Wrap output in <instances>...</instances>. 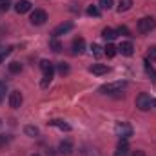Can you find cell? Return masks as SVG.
<instances>
[{
	"mask_svg": "<svg viewBox=\"0 0 156 156\" xmlns=\"http://www.w3.org/2000/svg\"><path fill=\"white\" fill-rule=\"evenodd\" d=\"M5 91H7V89H5V83H4V82L0 80V102H2L4 98H5Z\"/></svg>",
	"mask_w": 156,
	"mask_h": 156,
	"instance_id": "cell-27",
	"label": "cell"
},
{
	"mask_svg": "<svg viewBox=\"0 0 156 156\" xmlns=\"http://www.w3.org/2000/svg\"><path fill=\"white\" fill-rule=\"evenodd\" d=\"M11 49H13V47H7V49H5V51H2V53H0V64H2V62H4V60H5V56H7V55H9V53H11Z\"/></svg>",
	"mask_w": 156,
	"mask_h": 156,
	"instance_id": "cell-28",
	"label": "cell"
},
{
	"mask_svg": "<svg viewBox=\"0 0 156 156\" xmlns=\"http://www.w3.org/2000/svg\"><path fill=\"white\" fill-rule=\"evenodd\" d=\"M22 71V64H18V62H11L9 64V73H20Z\"/></svg>",
	"mask_w": 156,
	"mask_h": 156,
	"instance_id": "cell-22",
	"label": "cell"
},
{
	"mask_svg": "<svg viewBox=\"0 0 156 156\" xmlns=\"http://www.w3.org/2000/svg\"><path fill=\"white\" fill-rule=\"evenodd\" d=\"M87 15H89V16H98V15H100V9H98L96 5H89V7H87Z\"/></svg>",
	"mask_w": 156,
	"mask_h": 156,
	"instance_id": "cell-23",
	"label": "cell"
},
{
	"mask_svg": "<svg viewBox=\"0 0 156 156\" xmlns=\"http://www.w3.org/2000/svg\"><path fill=\"white\" fill-rule=\"evenodd\" d=\"M83 49H85V40L82 38V37H78V38L73 40V44H71V51H73V55H80V53H83Z\"/></svg>",
	"mask_w": 156,
	"mask_h": 156,
	"instance_id": "cell-9",
	"label": "cell"
},
{
	"mask_svg": "<svg viewBox=\"0 0 156 156\" xmlns=\"http://www.w3.org/2000/svg\"><path fill=\"white\" fill-rule=\"evenodd\" d=\"M116 33H120V35H127V37H131V33H129V29H127V27H125V26H122V27H120V29H118Z\"/></svg>",
	"mask_w": 156,
	"mask_h": 156,
	"instance_id": "cell-29",
	"label": "cell"
},
{
	"mask_svg": "<svg viewBox=\"0 0 156 156\" xmlns=\"http://www.w3.org/2000/svg\"><path fill=\"white\" fill-rule=\"evenodd\" d=\"M33 156H40V154H33Z\"/></svg>",
	"mask_w": 156,
	"mask_h": 156,
	"instance_id": "cell-35",
	"label": "cell"
},
{
	"mask_svg": "<svg viewBox=\"0 0 156 156\" xmlns=\"http://www.w3.org/2000/svg\"><path fill=\"white\" fill-rule=\"evenodd\" d=\"M133 156H145V153H144V151H134Z\"/></svg>",
	"mask_w": 156,
	"mask_h": 156,
	"instance_id": "cell-33",
	"label": "cell"
},
{
	"mask_svg": "<svg viewBox=\"0 0 156 156\" xmlns=\"http://www.w3.org/2000/svg\"><path fill=\"white\" fill-rule=\"evenodd\" d=\"M91 49H93V55H94L96 58H100V56L104 55V51H102V47H100V45H96V44H93V47H91Z\"/></svg>",
	"mask_w": 156,
	"mask_h": 156,
	"instance_id": "cell-24",
	"label": "cell"
},
{
	"mask_svg": "<svg viewBox=\"0 0 156 156\" xmlns=\"http://www.w3.org/2000/svg\"><path fill=\"white\" fill-rule=\"evenodd\" d=\"M22 102H24V96H22L20 91H11V93H9V107L18 109V107L22 105Z\"/></svg>",
	"mask_w": 156,
	"mask_h": 156,
	"instance_id": "cell-8",
	"label": "cell"
},
{
	"mask_svg": "<svg viewBox=\"0 0 156 156\" xmlns=\"http://www.w3.org/2000/svg\"><path fill=\"white\" fill-rule=\"evenodd\" d=\"M115 133H116V136L120 140H127V138L133 136V127L129 123H125V122H118L115 125Z\"/></svg>",
	"mask_w": 156,
	"mask_h": 156,
	"instance_id": "cell-2",
	"label": "cell"
},
{
	"mask_svg": "<svg viewBox=\"0 0 156 156\" xmlns=\"http://www.w3.org/2000/svg\"><path fill=\"white\" fill-rule=\"evenodd\" d=\"M118 51H120L123 56H131V55L134 53V47H133V44H131V42H122V44H120V47H118Z\"/></svg>",
	"mask_w": 156,
	"mask_h": 156,
	"instance_id": "cell-12",
	"label": "cell"
},
{
	"mask_svg": "<svg viewBox=\"0 0 156 156\" xmlns=\"http://www.w3.org/2000/svg\"><path fill=\"white\" fill-rule=\"evenodd\" d=\"M116 35L118 33L115 31V29H111V27H104V29H102V37H104L105 40H115Z\"/></svg>",
	"mask_w": 156,
	"mask_h": 156,
	"instance_id": "cell-17",
	"label": "cell"
},
{
	"mask_svg": "<svg viewBox=\"0 0 156 156\" xmlns=\"http://www.w3.org/2000/svg\"><path fill=\"white\" fill-rule=\"evenodd\" d=\"M125 85H127V82H123V80H120V82H111V83L102 85V87H100V93H104V94H113V93L122 91Z\"/></svg>",
	"mask_w": 156,
	"mask_h": 156,
	"instance_id": "cell-4",
	"label": "cell"
},
{
	"mask_svg": "<svg viewBox=\"0 0 156 156\" xmlns=\"http://www.w3.org/2000/svg\"><path fill=\"white\" fill-rule=\"evenodd\" d=\"M0 125H2V120H0Z\"/></svg>",
	"mask_w": 156,
	"mask_h": 156,
	"instance_id": "cell-36",
	"label": "cell"
},
{
	"mask_svg": "<svg viewBox=\"0 0 156 156\" xmlns=\"http://www.w3.org/2000/svg\"><path fill=\"white\" fill-rule=\"evenodd\" d=\"M154 27H156V20L153 16H145V18H142V20L138 22V33H142V35L151 33Z\"/></svg>",
	"mask_w": 156,
	"mask_h": 156,
	"instance_id": "cell-3",
	"label": "cell"
},
{
	"mask_svg": "<svg viewBox=\"0 0 156 156\" xmlns=\"http://www.w3.org/2000/svg\"><path fill=\"white\" fill-rule=\"evenodd\" d=\"M58 73L60 75H67L69 73V66L67 64H58Z\"/></svg>",
	"mask_w": 156,
	"mask_h": 156,
	"instance_id": "cell-25",
	"label": "cell"
},
{
	"mask_svg": "<svg viewBox=\"0 0 156 156\" xmlns=\"http://www.w3.org/2000/svg\"><path fill=\"white\" fill-rule=\"evenodd\" d=\"M49 47H51V49H53L55 53H60V51H62V44H60V40L55 38V37L49 40Z\"/></svg>",
	"mask_w": 156,
	"mask_h": 156,
	"instance_id": "cell-19",
	"label": "cell"
},
{
	"mask_svg": "<svg viewBox=\"0 0 156 156\" xmlns=\"http://www.w3.org/2000/svg\"><path fill=\"white\" fill-rule=\"evenodd\" d=\"M49 123H51V125H55V127H58V129H62V131H71V125H69V123H66L64 120H51Z\"/></svg>",
	"mask_w": 156,
	"mask_h": 156,
	"instance_id": "cell-16",
	"label": "cell"
},
{
	"mask_svg": "<svg viewBox=\"0 0 156 156\" xmlns=\"http://www.w3.org/2000/svg\"><path fill=\"white\" fill-rule=\"evenodd\" d=\"M45 20H47V13L44 9H35L31 13V24L33 26H42V24H45Z\"/></svg>",
	"mask_w": 156,
	"mask_h": 156,
	"instance_id": "cell-6",
	"label": "cell"
},
{
	"mask_svg": "<svg viewBox=\"0 0 156 156\" xmlns=\"http://www.w3.org/2000/svg\"><path fill=\"white\" fill-rule=\"evenodd\" d=\"M89 71H91L93 75H105V73L109 71V67H107L105 64H93V66L89 67Z\"/></svg>",
	"mask_w": 156,
	"mask_h": 156,
	"instance_id": "cell-13",
	"label": "cell"
},
{
	"mask_svg": "<svg viewBox=\"0 0 156 156\" xmlns=\"http://www.w3.org/2000/svg\"><path fill=\"white\" fill-rule=\"evenodd\" d=\"M115 156H129V145H127V142H125V140H122V142L118 144Z\"/></svg>",
	"mask_w": 156,
	"mask_h": 156,
	"instance_id": "cell-14",
	"label": "cell"
},
{
	"mask_svg": "<svg viewBox=\"0 0 156 156\" xmlns=\"http://www.w3.org/2000/svg\"><path fill=\"white\" fill-rule=\"evenodd\" d=\"M149 56H151V60H156V45L149 47Z\"/></svg>",
	"mask_w": 156,
	"mask_h": 156,
	"instance_id": "cell-30",
	"label": "cell"
},
{
	"mask_svg": "<svg viewBox=\"0 0 156 156\" xmlns=\"http://www.w3.org/2000/svg\"><path fill=\"white\" fill-rule=\"evenodd\" d=\"M144 66H145V73H147V75H149V78H151V80L156 83V69L151 66V62H149V60H145V62H144Z\"/></svg>",
	"mask_w": 156,
	"mask_h": 156,
	"instance_id": "cell-15",
	"label": "cell"
},
{
	"mask_svg": "<svg viewBox=\"0 0 156 156\" xmlns=\"http://www.w3.org/2000/svg\"><path fill=\"white\" fill-rule=\"evenodd\" d=\"M71 29H73V22H62V24H58V26L53 29V37H55V38H58V37H62V35L69 33Z\"/></svg>",
	"mask_w": 156,
	"mask_h": 156,
	"instance_id": "cell-7",
	"label": "cell"
},
{
	"mask_svg": "<svg viewBox=\"0 0 156 156\" xmlns=\"http://www.w3.org/2000/svg\"><path fill=\"white\" fill-rule=\"evenodd\" d=\"M24 133H26L27 136L35 138V136H38V127H35V125H26V127H24Z\"/></svg>",
	"mask_w": 156,
	"mask_h": 156,
	"instance_id": "cell-20",
	"label": "cell"
},
{
	"mask_svg": "<svg viewBox=\"0 0 156 156\" xmlns=\"http://www.w3.org/2000/svg\"><path fill=\"white\" fill-rule=\"evenodd\" d=\"M71 153H73V142L71 140H62L60 142V154L69 156Z\"/></svg>",
	"mask_w": 156,
	"mask_h": 156,
	"instance_id": "cell-11",
	"label": "cell"
},
{
	"mask_svg": "<svg viewBox=\"0 0 156 156\" xmlns=\"http://www.w3.org/2000/svg\"><path fill=\"white\" fill-rule=\"evenodd\" d=\"M116 49H118V47H115L113 44H107V45H105V51H104V55H107V58H113V56L116 55Z\"/></svg>",
	"mask_w": 156,
	"mask_h": 156,
	"instance_id": "cell-21",
	"label": "cell"
},
{
	"mask_svg": "<svg viewBox=\"0 0 156 156\" xmlns=\"http://www.w3.org/2000/svg\"><path fill=\"white\" fill-rule=\"evenodd\" d=\"M153 107H156V100H153Z\"/></svg>",
	"mask_w": 156,
	"mask_h": 156,
	"instance_id": "cell-34",
	"label": "cell"
},
{
	"mask_svg": "<svg viewBox=\"0 0 156 156\" xmlns=\"http://www.w3.org/2000/svg\"><path fill=\"white\" fill-rule=\"evenodd\" d=\"M40 67H42V71H44V80H42V87L45 89L49 83H51V80H53V75H55V66L49 62V60H42L40 62Z\"/></svg>",
	"mask_w": 156,
	"mask_h": 156,
	"instance_id": "cell-1",
	"label": "cell"
},
{
	"mask_svg": "<svg viewBox=\"0 0 156 156\" xmlns=\"http://www.w3.org/2000/svg\"><path fill=\"white\" fill-rule=\"evenodd\" d=\"M15 11H16L18 15H24V13L31 11V2H29V0H18V2L15 4Z\"/></svg>",
	"mask_w": 156,
	"mask_h": 156,
	"instance_id": "cell-10",
	"label": "cell"
},
{
	"mask_svg": "<svg viewBox=\"0 0 156 156\" xmlns=\"http://www.w3.org/2000/svg\"><path fill=\"white\" fill-rule=\"evenodd\" d=\"M7 142H9V136H5V134H0V147H2V145H5Z\"/></svg>",
	"mask_w": 156,
	"mask_h": 156,
	"instance_id": "cell-31",
	"label": "cell"
},
{
	"mask_svg": "<svg viewBox=\"0 0 156 156\" xmlns=\"http://www.w3.org/2000/svg\"><path fill=\"white\" fill-rule=\"evenodd\" d=\"M133 7V0H120L118 2V11L122 13V11H129Z\"/></svg>",
	"mask_w": 156,
	"mask_h": 156,
	"instance_id": "cell-18",
	"label": "cell"
},
{
	"mask_svg": "<svg viewBox=\"0 0 156 156\" xmlns=\"http://www.w3.org/2000/svg\"><path fill=\"white\" fill-rule=\"evenodd\" d=\"M151 105H153V100H151V96H149L147 93H140V94L136 96V107H138L140 111H149Z\"/></svg>",
	"mask_w": 156,
	"mask_h": 156,
	"instance_id": "cell-5",
	"label": "cell"
},
{
	"mask_svg": "<svg viewBox=\"0 0 156 156\" xmlns=\"http://www.w3.org/2000/svg\"><path fill=\"white\" fill-rule=\"evenodd\" d=\"M0 9H2V11H7V9H9V4H7V0L0 4Z\"/></svg>",
	"mask_w": 156,
	"mask_h": 156,
	"instance_id": "cell-32",
	"label": "cell"
},
{
	"mask_svg": "<svg viewBox=\"0 0 156 156\" xmlns=\"http://www.w3.org/2000/svg\"><path fill=\"white\" fill-rule=\"evenodd\" d=\"M100 7L102 9H111L113 7V0H100Z\"/></svg>",
	"mask_w": 156,
	"mask_h": 156,
	"instance_id": "cell-26",
	"label": "cell"
}]
</instances>
